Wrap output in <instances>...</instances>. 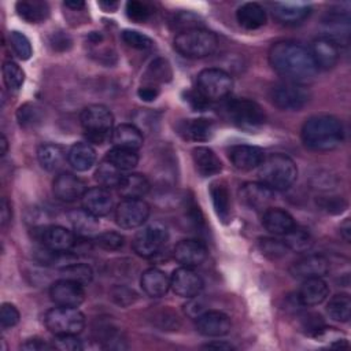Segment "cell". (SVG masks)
Listing matches in <instances>:
<instances>
[{
  "instance_id": "cell-1",
  "label": "cell",
  "mask_w": 351,
  "mask_h": 351,
  "mask_svg": "<svg viewBox=\"0 0 351 351\" xmlns=\"http://www.w3.org/2000/svg\"><path fill=\"white\" fill-rule=\"evenodd\" d=\"M269 62L273 70L289 82L311 81L318 71L310 51L289 40L277 41L270 47Z\"/></svg>"
},
{
  "instance_id": "cell-2",
  "label": "cell",
  "mask_w": 351,
  "mask_h": 351,
  "mask_svg": "<svg viewBox=\"0 0 351 351\" xmlns=\"http://www.w3.org/2000/svg\"><path fill=\"white\" fill-rule=\"evenodd\" d=\"M300 137L310 151L329 152L343 143L344 129L339 118L329 114H315L304 121Z\"/></svg>"
},
{
  "instance_id": "cell-3",
  "label": "cell",
  "mask_w": 351,
  "mask_h": 351,
  "mask_svg": "<svg viewBox=\"0 0 351 351\" xmlns=\"http://www.w3.org/2000/svg\"><path fill=\"white\" fill-rule=\"evenodd\" d=\"M298 177L295 162L284 154H273L265 156L259 166L261 182L271 191H285L291 188Z\"/></svg>"
},
{
  "instance_id": "cell-4",
  "label": "cell",
  "mask_w": 351,
  "mask_h": 351,
  "mask_svg": "<svg viewBox=\"0 0 351 351\" xmlns=\"http://www.w3.org/2000/svg\"><path fill=\"white\" fill-rule=\"evenodd\" d=\"M218 47L217 36L203 27H188L174 38V48L185 58L200 59L211 55Z\"/></svg>"
},
{
  "instance_id": "cell-5",
  "label": "cell",
  "mask_w": 351,
  "mask_h": 351,
  "mask_svg": "<svg viewBox=\"0 0 351 351\" xmlns=\"http://www.w3.org/2000/svg\"><path fill=\"white\" fill-rule=\"evenodd\" d=\"M81 126L86 138L95 144H103L112 134L114 117L103 104L86 106L80 115Z\"/></svg>"
},
{
  "instance_id": "cell-6",
  "label": "cell",
  "mask_w": 351,
  "mask_h": 351,
  "mask_svg": "<svg viewBox=\"0 0 351 351\" xmlns=\"http://www.w3.org/2000/svg\"><path fill=\"white\" fill-rule=\"evenodd\" d=\"M44 322L53 335H78L85 326V317L77 307L58 306L45 313Z\"/></svg>"
},
{
  "instance_id": "cell-7",
  "label": "cell",
  "mask_w": 351,
  "mask_h": 351,
  "mask_svg": "<svg viewBox=\"0 0 351 351\" xmlns=\"http://www.w3.org/2000/svg\"><path fill=\"white\" fill-rule=\"evenodd\" d=\"M196 90L210 100H221L226 97L233 88V80L229 73L222 69L210 67L197 74Z\"/></svg>"
},
{
  "instance_id": "cell-8",
  "label": "cell",
  "mask_w": 351,
  "mask_h": 351,
  "mask_svg": "<svg viewBox=\"0 0 351 351\" xmlns=\"http://www.w3.org/2000/svg\"><path fill=\"white\" fill-rule=\"evenodd\" d=\"M230 121L244 130H256L263 126L266 115L262 107L250 99H233L226 106Z\"/></svg>"
},
{
  "instance_id": "cell-9",
  "label": "cell",
  "mask_w": 351,
  "mask_h": 351,
  "mask_svg": "<svg viewBox=\"0 0 351 351\" xmlns=\"http://www.w3.org/2000/svg\"><path fill=\"white\" fill-rule=\"evenodd\" d=\"M167 237V228L162 222L155 221L136 233L132 247L138 256L149 258L166 244Z\"/></svg>"
},
{
  "instance_id": "cell-10",
  "label": "cell",
  "mask_w": 351,
  "mask_h": 351,
  "mask_svg": "<svg viewBox=\"0 0 351 351\" xmlns=\"http://www.w3.org/2000/svg\"><path fill=\"white\" fill-rule=\"evenodd\" d=\"M273 104L284 111H299L310 99V93L303 84L298 82H281L277 84L270 93Z\"/></svg>"
},
{
  "instance_id": "cell-11",
  "label": "cell",
  "mask_w": 351,
  "mask_h": 351,
  "mask_svg": "<svg viewBox=\"0 0 351 351\" xmlns=\"http://www.w3.org/2000/svg\"><path fill=\"white\" fill-rule=\"evenodd\" d=\"M149 217V206L143 199H123L115 208L117 223L123 229L141 226Z\"/></svg>"
},
{
  "instance_id": "cell-12",
  "label": "cell",
  "mask_w": 351,
  "mask_h": 351,
  "mask_svg": "<svg viewBox=\"0 0 351 351\" xmlns=\"http://www.w3.org/2000/svg\"><path fill=\"white\" fill-rule=\"evenodd\" d=\"M49 296L56 306L78 307L85 300V291L82 284L62 277L51 285Z\"/></svg>"
},
{
  "instance_id": "cell-13",
  "label": "cell",
  "mask_w": 351,
  "mask_h": 351,
  "mask_svg": "<svg viewBox=\"0 0 351 351\" xmlns=\"http://www.w3.org/2000/svg\"><path fill=\"white\" fill-rule=\"evenodd\" d=\"M203 285L202 277L192 267L181 266L176 269L170 277V288L182 298H196L202 292Z\"/></svg>"
},
{
  "instance_id": "cell-14",
  "label": "cell",
  "mask_w": 351,
  "mask_h": 351,
  "mask_svg": "<svg viewBox=\"0 0 351 351\" xmlns=\"http://www.w3.org/2000/svg\"><path fill=\"white\" fill-rule=\"evenodd\" d=\"M52 192L56 199L70 203L77 199H81L86 192V184L78 176L63 171L56 176L52 182Z\"/></svg>"
},
{
  "instance_id": "cell-15",
  "label": "cell",
  "mask_w": 351,
  "mask_h": 351,
  "mask_svg": "<svg viewBox=\"0 0 351 351\" xmlns=\"http://www.w3.org/2000/svg\"><path fill=\"white\" fill-rule=\"evenodd\" d=\"M310 55L317 66L321 70H329L335 67L340 58V49L336 40L324 36L318 37L311 43Z\"/></svg>"
},
{
  "instance_id": "cell-16",
  "label": "cell",
  "mask_w": 351,
  "mask_h": 351,
  "mask_svg": "<svg viewBox=\"0 0 351 351\" xmlns=\"http://www.w3.org/2000/svg\"><path fill=\"white\" fill-rule=\"evenodd\" d=\"M230 318L218 310L203 311L196 317V329L200 335L207 337H219L230 332Z\"/></svg>"
},
{
  "instance_id": "cell-17",
  "label": "cell",
  "mask_w": 351,
  "mask_h": 351,
  "mask_svg": "<svg viewBox=\"0 0 351 351\" xmlns=\"http://www.w3.org/2000/svg\"><path fill=\"white\" fill-rule=\"evenodd\" d=\"M328 270L329 261L321 254L306 255L293 262L289 267V273L292 274V277L298 280L324 277L328 273Z\"/></svg>"
},
{
  "instance_id": "cell-18",
  "label": "cell",
  "mask_w": 351,
  "mask_h": 351,
  "mask_svg": "<svg viewBox=\"0 0 351 351\" xmlns=\"http://www.w3.org/2000/svg\"><path fill=\"white\" fill-rule=\"evenodd\" d=\"M240 199L255 211H266L274 200L273 191L262 182H245L240 188Z\"/></svg>"
},
{
  "instance_id": "cell-19",
  "label": "cell",
  "mask_w": 351,
  "mask_h": 351,
  "mask_svg": "<svg viewBox=\"0 0 351 351\" xmlns=\"http://www.w3.org/2000/svg\"><path fill=\"white\" fill-rule=\"evenodd\" d=\"M271 12L282 25H298L310 15L311 7L303 1H278L271 4Z\"/></svg>"
},
{
  "instance_id": "cell-20",
  "label": "cell",
  "mask_w": 351,
  "mask_h": 351,
  "mask_svg": "<svg viewBox=\"0 0 351 351\" xmlns=\"http://www.w3.org/2000/svg\"><path fill=\"white\" fill-rule=\"evenodd\" d=\"M174 259L186 267L202 265L207 258V248L199 240H181L174 247Z\"/></svg>"
},
{
  "instance_id": "cell-21",
  "label": "cell",
  "mask_w": 351,
  "mask_h": 351,
  "mask_svg": "<svg viewBox=\"0 0 351 351\" xmlns=\"http://www.w3.org/2000/svg\"><path fill=\"white\" fill-rule=\"evenodd\" d=\"M229 159L237 170L250 171L261 166L265 159V152L255 145H234L229 151Z\"/></svg>"
},
{
  "instance_id": "cell-22",
  "label": "cell",
  "mask_w": 351,
  "mask_h": 351,
  "mask_svg": "<svg viewBox=\"0 0 351 351\" xmlns=\"http://www.w3.org/2000/svg\"><path fill=\"white\" fill-rule=\"evenodd\" d=\"M82 199V208L95 217H104L112 208V197L104 186L86 189Z\"/></svg>"
},
{
  "instance_id": "cell-23",
  "label": "cell",
  "mask_w": 351,
  "mask_h": 351,
  "mask_svg": "<svg viewBox=\"0 0 351 351\" xmlns=\"http://www.w3.org/2000/svg\"><path fill=\"white\" fill-rule=\"evenodd\" d=\"M41 240L51 252L66 254L75 244L74 234L60 225H52L43 230Z\"/></svg>"
},
{
  "instance_id": "cell-24",
  "label": "cell",
  "mask_w": 351,
  "mask_h": 351,
  "mask_svg": "<svg viewBox=\"0 0 351 351\" xmlns=\"http://www.w3.org/2000/svg\"><path fill=\"white\" fill-rule=\"evenodd\" d=\"M329 295V287L328 284L322 280V277H314V278H307L302 284L296 299L298 303L304 306V307H311L321 304Z\"/></svg>"
},
{
  "instance_id": "cell-25",
  "label": "cell",
  "mask_w": 351,
  "mask_h": 351,
  "mask_svg": "<svg viewBox=\"0 0 351 351\" xmlns=\"http://www.w3.org/2000/svg\"><path fill=\"white\" fill-rule=\"evenodd\" d=\"M178 134L189 141H207L214 133V123L206 118L182 119L177 125Z\"/></svg>"
},
{
  "instance_id": "cell-26",
  "label": "cell",
  "mask_w": 351,
  "mask_h": 351,
  "mask_svg": "<svg viewBox=\"0 0 351 351\" xmlns=\"http://www.w3.org/2000/svg\"><path fill=\"white\" fill-rule=\"evenodd\" d=\"M262 223L265 229L274 236H284L296 225L293 217L278 207H270L263 211Z\"/></svg>"
},
{
  "instance_id": "cell-27",
  "label": "cell",
  "mask_w": 351,
  "mask_h": 351,
  "mask_svg": "<svg viewBox=\"0 0 351 351\" xmlns=\"http://www.w3.org/2000/svg\"><path fill=\"white\" fill-rule=\"evenodd\" d=\"M140 285L149 298H160L167 293L170 288V278L165 271L156 267H149L141 274Z\"/></svg>"
},
{
  "instance_id": "cell-28",
  "label": "cell",
  "mask_w": 351,
  "mask_h": 351,
  "mask_svg": "<svg viewBox=\"0 0 351 351\" xmlns=\"http://www.w3.org/2000/svg\"><path fill=\"white\" fill-rule=\"evenodd\" d=\"M192 158L197 173L202 177H211L222 170V163L217 154L208 147H196L192 151Z\"/></svg>"
},
{
  "instance_id": "cell-29",
  "label": "cell",
  "mask_w": 351,
  "mask_h": 351,
  "mask_svg": "<svg viewBox=\"0 0 351 351\" xmlns=\"http://www.w3.org/2000/svg\"><path fill=\"white\" fill-rule=\"evenodd\" d=\"M117 188L118 193L123 199H141L148 193L151 185L145 176L140 173H130L122 177Z\"/></svg>"
},
{
  "instance_id": "cell-30",
  "label": "cell",
  "mask_w": 351,
  "mask_h": 351,
  "mask_svg": "<svg viewBox=\"0 0 351 351\" xmlns=\"http://www.w3.org/2000/svg\"><path fill=\"white\" fill-rule=\"evenodd\" d=\"M236 18L240 26L247 30H255L262 27L267 19L265 8L254 1L241 4L236 11Z\"/></svg>"
},
{
  "instance_id": "cell-31",
  "label": "cell",
  "mask_w": 351,
  "mask_h": 351,
  "mask_svg": "<svg viewBox=\"0 0 351 351\" xmlns=\"http://www.w3.org/2000/svg\"><path fill=\"white\" fill-rule=\"evenodd\" d=\"M112 143L115 147L137 151L143 145V133L141 130L132 123H121L112 130L111 134Z\"/></svg>"
},
{
  "instance_id": "cell-32",
  "label": "cell",
  "mask_w": 351,
  "mask_h": 351,
  "mask_svg": "<svg viewBox=\"0 0 351 351\" xmlns=\"http://www.w3.org/2000/svg\"><path fill=\"white\" fill-rule=\"evenodd\" d=\"M37 159L41 167L47 171L59 170L66 159V151L55 143H44L37 149Z\"/></svg>"
},
{
  "instance_id": "cell-33",
  "label": "cell",
  "mask_w": 351,
  "mask_h": 351,
  "mask_svg": "<svg viewBox=\"0 0 351 351\" xmlns=\"http://www.w3.org/2000/svg\"><path fill=\"white\" fill-rule=\"evenodd\" d=\"M67 160L74 170L86 171L96 162V151L89 143H75L67 152Z\"/></svg>"
},
{
  "instance_id": "cell-34",
  "label": "cell",
  "mask_w": 351,
  "mask_h": 351,
  "mask_svg": "<svg viewBox=\"0 0 351 351\" xmlns=\"http://www.w3.org/2000/svg\"><path fill=\"white\" fill-rule=\"evenodd\" d=\"M18 15L29 23H40L49 16V5L40 0H21L15 4Z\"/></svg>"
},
{
  "instance_id": "cell-35",
  "label": "cell",
  "mask_w": 351,
  "mask_h": 351,
  "mask_svg": "<svg viewBox=\"0 0 351 351\" xmlns=\"http://www.w3.org/2000/svg\"><path fill=\"white\" fill-rule=\"evenodd\" d=\"M210 195L215 214L223 223H228L230 219V195L228 186L222 181H215L210 185Z\"/></svg>"
},
{
  "instance_id": "cell-36",
  "label": "cell",
  "mask_w": 351,
  "mask_h": 351,
  "mask_svg": "<svg viewBox=\"0 0 351 351\" xmlns=\"http://www.w3.org/2000/svg\"><path fill=\"white\" fill-rule=\"evenodd\" d=\"M69 219L74 228V230L80 236H92L99 229V219L97 217L89 214L88 211L82 210H74L69 214Z\"/></svg>"
},
{
  "instance_id": "cell-37",
  "label": "cell",
  "mask_w": 351,
  "mask_h": 351,
  "mask_svg": "<svg viewBox=\"0 0 351 351\" xmlns=\"http://www.w3.org/2000/svg\"><path fill=\"white\" fill-rule=\"evenodd\" d=\"M171 77H173V71H171L170 63L163 58H158L154 62H151V64L148 66L144 75V82L148 85L156 86L158 84L169 82Z\"/></svg>"
},
{
  "instance_id": "cell-38",
  "label": "cell",
  "mask_w": 351,
  "mask_h": 351,
  "mask_svg": "<svg viewBox=\"0 0 351 351\" xmlns=\"http://www.w3.org/2000/svg\"><path fill=\"white\" fill-rule=\"evenodd\" d=\"M282 241L288 250H292L295 252H304L313 245V237L310 232L296 225L287 234H284Z\"/></svg>"
},
{
  "instance_id": "cell-39",
  "label": "cell",
  "mask_w": 351,
  "mask_h": 351,
  "mask_svg": "<svg viewBox=\"0 0 351 351\" xmlns=\"http://www.w3.org/2000/svg\"><path fill=\"white\" fill-rule=\"evenodd\" d=\"M329 317L337 322H347L351 317V298L348 293H337L330 298L326 306Z\"/></svg>"
},
{
  "instance_id": "cell-40",
  "label": "cell",
  "mask_w": 351,
  "mask_h": 351,
  "mask_svg": "<svg viewBox=\"0 0 351 351\" xmlns=\"http://www.w3.org/2000/svg\"><path fill=\"white\" fill-rule=\"evenodd\" d=\"M106 159L122 171L123 170H130V169L136 167V165L138 163V155H137L136 151L126 149V148H119V147L111 148L107 152Z\"/></svg>"
},
{
  "instance_id": "cell-41",
  "label": "cell",
  "mask_w": 351,
  "mask_h": 351,
  "mask_svg": "<svg viewBox=\"0 0 351 351\" xmlns=\"http://www.w3.org/2000/svg\"><path fill=\"white\" fill-rule=\"evenodd\" d=\"M125 174H122V170H119L118 167H115L111 162H108L107 159L101 160L96 169V173H95V178L96 181L107 188V186H118V184L121 182L122 177Z\"/></svg>"
},
{
  "instance_id": "cell-42",
  "label": "cell",
  "mask_w": 351,
  "mask_h": 351,
  "mask_svg": "<svg viewBox=\"0 0 351 351\" xmlns=\"http://www.w3.org/2000/svg\"><path fill=\"white\" fill-rule=\"evenodd\" d=\"M60 273L64 278L74 280L82 285H88L93 278V271L90 266L85 263H69L62 267Z\"/></svg>"
},
{
  "instance_id": "cell-43",
  "label": "cell",
  "mask_w": 351,
  "mask_h": 351,
  "mask_svg": "<svg viewBox=\"0 0 351 351\" xmlns=\"http://www.w3.org/2000/svg\"><path fill=\"white\" fill-rule=\"evenodd\" d=\"M3 80L10 90H19L25 81V73L15 62L8 60L3 64Z\"/></svg>"
},
{
  "instance_id": "cell-44",
  "label": "cell",
  "mask_w": 351,
  "mask_h": 351,
  "mask_svg": "<svg viewBox=\"0 0 351 351\" xmlns=\"http://www.w3.org/2000/svg\"><path fill=\"white\" fill-rule=\"evenodd\" d=\"M16 118L19 121V125L23 128H32L41 122L43 112L41 108L33 103H26L21 106L16 111Z\"/></svg>"
},
{
  "instance_id": "cell-45",
  "label": "cell",
  "mask_w": 351,
  "mask_h": 351,
  "mask_svg": "<svg viewBox=\"0 0 351 351\" xmlns=\"http://www.w3.org/2000/svg\"><path fill=\"white\" fill-rule=\"evenodd\" d=\"M258 247L261 250V252L267 256L269 259H278V258H282L288 248L287 245L284 244L282 240H277V239H273V237H262L259 239L258 241Z\"/></svg>"
},
{
  "instance_id": "cell-46",
  "label": "cell",
  "mask_w": 351,
  "mask_h": 351,
  "mask_svg": "<svg viewBox=\"0 0 351 351\" xmlns=\"http://www.w3.org/2000/svg\"><path fill=\"white\" fill-rule=\"evenodd\" d=\"M10 44H11V48L14 49L15 55L22 60H27L33 53L32 44H30L29 38L18 30H12L10 33Z\"/></svg>"
},
{
  "instance_id": "cell-47",
  "label": "cell",
  "mask_w": 351,
  "mask_h": 351,
  "mask_svg": "<svg viewBox=\"0 0 351 351\" xmlns=\"http://www.w3.org/2000/svg\"><path fill=\"white\" fill-rule=\"evenodd\" d=\"M122 40L129 47H132L134 49H140V51L149 49L154 45V41L148 36H145L137 30H130V29H126L122 32Z\"/></svg>"
},
{
  "instance_id": "cell-48",
  "label": "cell",
  "mask_w": 351,
  "mask_h": 351,
  "mask_svg": "<svg viewBox=\"0 0 351 351\" xmlns=\"http://www.w3.org/2000/svg\"><path fill=\"white\" fill-rule=\"evenodd\" d=\"M123 236L117 232H104L96 237V244L107 251H117L123 245Z\"/></svg>"
},
{
  "instance_id": "cell-49",
  "label": "cell",
  "mask_w": 351,
  "mask_h": 351,
  "mask_svg": "<svg viewBox=\"0 0 351 351\" xmlns=\"http://www.w3.org/2000/svg\"><path fill=\"white\" fill-rule=\"evenodd\" d=\"M126 15L134 22H144L149 18L151 8L143 1L132 0L126 3Z\"/></svg>"
},
{
  "instance_id": "cell-50",
  "label": "cell",
  "mask_w": 351,
  "mask_h": 351,
  "mask_svg": "<svg viewBox=\"0 0 351 351\" xmlns=\"http://www.w3.org/2000/svg\"><path fill=\"white\" fill-rule=\"evenodd\" d=\"M53 347L60 351H81L82 343L77 335H55Z\"/></svg>"
},
{
  "instance_id": "cell-51",
  "label": "cell",
  "mask_w": 351,
  "mask_h": 351,
  "mask_svg": "<svg viewBox=\"0 0 351 351\" xmlns=\"http://www.w3.org/2000/svg\"><path fill=\"white\" fill-rule=\"evenodd\" d=\"M19 322V311L11 303H3L0 308V324L3 329L15 326Z\"/></svg>"
},
{
  "instance_id": "cell-52",
  "label": "cell",
  "mask_w": 351,
  "mask_h": 351,
  "mask_svg": "<svg viewBox=\"0 0 351 351\" xmlns=\"http://www.w3.org/2000/svg\"><path fill=\"white\" fill-rule=\"evenodd\" d=\"M134 296H136V293L132 289L126 288V287H117V288L112 289V299L118 304H121V306H125V300L123 299H126L128 304L133 303L134 302Z\"/></svg>"
},
{
  "instance_id": "cell-53",
  "label": "cell",
  "mask_w": 351,
  "mask_h": 351,
  "mask_svg": "<svg viewBox=\"0 0 351 351\" xmlns=\"http://www.w3.org/2000/svg\"><path fill=\"white\" fill-rule=\"evenodd\" d=\"M51 45L56 51H66L71 47V38L69 37V34H66L63 32L53 33L51 37Z\"/></svg>"
},
{
  "instance_id": "cell-54",
  "label": "cell",
  "mask_w": 351,
  "mask_h": 351,
  "mask_svg": "<svg viewBox=\"0 0 351 351\" xmlns=\"http://www.w3.org/2000/svg\"><path fill=\"white\" fill-rule=\"evenodd\" d=\"M22 350H27V351H44V350H52L55 348L53 344H48L47 341L38 339V337H33V339H27L22 346Z\"/></svg>"
},
{
  "instance_id": "cell-55",
  "label": "cell",
  "mask_w": 351,
  "mask_h": 351,
  "mask_svg": "<svg viewBox=\"0 0 351 351\" xmlns=\"http://www.w3.org/2000/svg\"><path fill=\"white\" fill-rule=\"evenodd\" d=\"M186 101L192 106V108L195 110H204L208 104V100L206 97H203L197 90H192V92H186Z\"/></svg>"
},
{
  "instance_id": "cell-56",
  "label": "cell",
  "mask_w": 351,
  "mask_h": 351,
  "mask_svg": "<svg viewBox=\"0 0 351 351\" xmlns=\"http://www.w3.org/2000/svg\"><path fill=\"white\" fill-rule=\"evenodd\" d=\"M137 95L141 100L144 101H152L158 97L159 95V88L155 86V85H148V84H144L143 86L138 88L137 90Z\"/></svg>"
},
{
  "instance_id": "cell-57",
  "label": "cell",
  "mask_w": 351,
  "mask_h": 351,
  "mask_svg": "<svg viewBox=\"0 0 351 351\" xmlns=\"http://www.w3.org/2000/svg\"><path fill=\"white\" fill-rule=\"evenodd\" d=\"M321 206L322 208H326L330 213H340L346 207V203L343 202L341 197H329V199L325 197Z\"/></svg>"
},
{
  "instance_id": "cell-58",
  "label": "cell",
  "mask_w": 351,
  "mask_h": 351,
  "mask_svg": "<svg viewBox=\"0 0 351 351\" xmlns=\"http://www.w3.org/2000/svg\"><path fill=\"white\" fill-rule=\"evenodd\" d=\"M12 217V210H11V203L8 202L7 197L1 199V226L5 228L7 223L11 221Z\"/></svg>"
},
{
  "instance_id": "cell-59",
  "label": "cell",
  "mask_w": 351,
  "mask_h": 351,
  "mask_svg": "<svg viewBox=\"0 0 351 351\" xmlns=\"http://www.w3.org/2000/svg\"><path fill=\"white\" fill-rule=\"evenodd\" d=\"M203 348H213V350H222V351H230L234 350V347L226 341H213L203 346Z\"/></svg>"
},
{
  "instance_id": "cell-60",
  "label": "cell",
  "mask_w": 351,
  "mask_h": 351,
  "mask_svg": "<svg viewBox=\"0 0 351 351\" xmlns=\"http://www.w3.org/2000/svg\"><path fill=\"white\" fill-rule=\"evenodd\" d=\"M340 234L344 239V241H350L351 239V225H350V218H346L344 222L340 225Z\"/></svg>"
},
{
  "instance_id": "cell-61",
  "label": "cell",
  "mask_w": 351,
  "mask_h": 351,
  "mask_svg": "<svg viewBox=\"0 0 351 351\" xmlns=\"http://www.w3.org/2000/svg\"><path fill=\"white\" fill-rule=\"evenodd\" d=\"M64 4H66V7H69V8L74 10V11L81 10V8L85 7V3H84V1H66Z\"/></svg>"
},
{
  "instance_id": "cell-62",
  "label": "cell",
  "mask_w": 351,
  "mask_h": 351,
  "mask_svg": "<svg viewBox=\"0 0 351 351\" xmlns=\"http://www.w3.org/2000/svg\"><path fill=\"white\" fill-rule=\"evenodd\" d=\"M101 7H104L107 11H114L117 7H118V3L117 1H100L99 3Z\"/></svg>"
},
{
  "instance_id": "cell-63",
  "label": "cell",
  "mask_w": 351,
  "mask_h": 351,
  "mask_svg": "<svg viewBox=\"0 0 351 351\" xmlns=\"http://www.w3.org/2000/svg\"><path fill=\"white\" fill-rule=\"evenodd\" d=\"M0 145H1V151H0L1 156H4L7 154V148H8V141L4 134H1V137H0Z\"/></svg>"
}]
</instances>
